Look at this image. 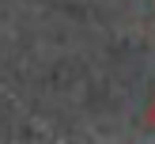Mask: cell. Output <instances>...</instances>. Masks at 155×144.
<instances>
[{
	"label": "cell",
	"instance_id": "1",
	"mask_svg": "<svg viewBox=\"0 0 155 144\" xmlns=\"http://www.w3.org/2000/svg\"><path fill=\"white\" fill-rule=\"evenodd\" d=\"M151 125H155V102H151Z\"/></svg>",
	"mask_w": 155,
	"mask_h": 144
}]
</instances>
